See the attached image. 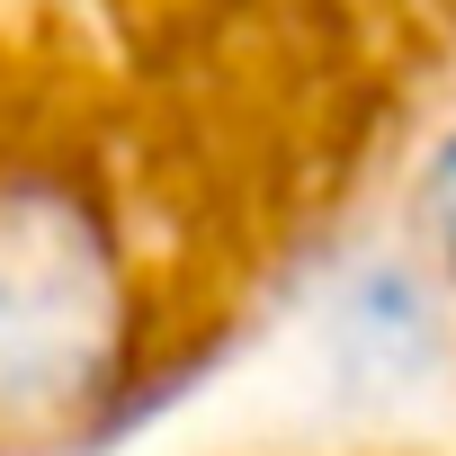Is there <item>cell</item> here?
<instances>
[{
    "mask_svg": "<svg viewBox=\"0 0 456 456\" xmlns=\"http://www.w3.org/2000/svg\"><path fill=\"white\" fill-rule=\"evenodd\" d=\"M420 242H429V287L456 296V126L420 170Z\"/></svg>",
    "mask_w": 456,
    "mask_h": 456,
    "instance_id": "obj_2",
    "label": "cell"
},
{
    "mask_svg": "<svg viewBox=\"0 0 456 456\" xmlns=\"http://www.w3.org/2000/svg\"><path fill=\"white\" fill-rule=\"evenodd\" d=\"M331 367L358 394H403L438 367V287L411 260H367L331 314Z\"/></svg>",
    "mask_w": 456,
    "mask_h": 456,
    "instance_id": "obj_1",
    "label": "cell"
}]
</instances>
